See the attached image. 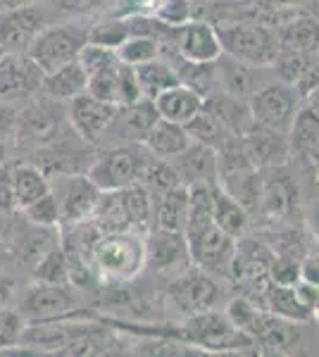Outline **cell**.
Segmentation results:
<instances>
[{"label": "cell", "instance_id": "4316f807", "mask_svg": "<svg viewBox=\"0 0 319 357\" xmlns=\"http://www.w3.org/2000/svg\"><path fill=\"white\" fill-rule=\"evenodd\" d=\"M212 222L231 238H241L248 231V210L222 186H212Z\"/></svg>", "mask_w": 319, "mask_h": 357}, {"label": "cell", "instance_id": "94428289", "mask_svg": "<svg viewBox=\"0 0 319 357\" xmlns=\"http://www.w3.org/2000/svg\"><path fill=\"white\" fill-rule=\"evenodd\" d=\"M305 5H307L305 13L312 15L315 20H319V0H305Z\"/></svg>", "mask_w": 319, "mask_h": 357}, {"label": "cell", "instance_id": "1f68e13d", "mask_svg": "<svg viewBox=\"0 0 319 357\" xmlns=\"http://www.w3.org/2000/svg\"><path fill=\"white\" fill-rule=\"evenodd\" d=\"M13 186H15V205L24 210L45 193H50V181L38 165H15L13 167Z\"/></svg>", "mask_w": 319, "mask_h": 357}, {"label": "cell", "instance_id": "7a4b0ae2", "mask_svg": "<svg viewBox=\"0 0 319 357\" xmlns=\"http://www.w3.org/2000/svg\"><path fill=\"white\" fill-rule=\"evenodd\" d=\"M153 158L155 155L148 151L146 143H119L98 155L86 169V176L101 191H119V188L141 181Z\"/></svg>", "mask_w": 319, "mask_h": 357}, {"label": "cell", "instance_id": "e7e4bbea", "mask_svg": "<svg viewBox=\"0 0 319 357\" xmlns=\"http://www.w3.org/2000/svg\"><path fill=\"white\" fill-rule=\"evenodd\" d=\"M3 55H5V53H3V50H0V57H3Z\"/></svg>", "mask_w": 319, "mask_h": 357}, {"label": "cell", "instance_id": "f5cc1de1", "mask_svg": "<svg viewBox=\"0 0 319 357\" xmlns=\"http://www.w3.org/2000/svg\"><path fill=\"white\" fill-rule=\"evenodd\" d=\"M17 112L13 105H8V100H0V136L10 134L17 126Z\"/></svg>", "mask_w": 319, "mask_h": 357}, {"label": "cell", "instance_id": "9a60e30c", "mask_svg": "<svg viewBox=\"0 0 319 357\" xmlns=\"http://www.w3.org/2000/svg\"><path fill=\"white\" fill-rule=\"evenodd\" d=\"M45 74L27 53H5L0 57V100H17L40 91Z\"/></svg>", "mask_w": 319, "mask_h": 357}, {"label": "cell", "instance_id": "2e32d148", "mask_svg": "<svg viewBox=\"0 0 319 357\" xmlns=\"http://www.w3.org/2000/svg\"><path fill=\"white\" fill-rule=\"evenodd\" d=\"M174 167L177 176L184 186H214L219 183L217 174V151L200 141H191L188 148L177 153L174 158H167Z\"/></svg>", "mask_w": 319, "mask_h": 357}, {"label": "cell", "instance_id": "74e56055", "mask_svg": "<svg viewBox=\"0 0 319 357\" xmlns=\"http://www.w3.org/2000/svg\"><path fill=\"white\" fill-rule=\"evenodd\" d=\"M160 50H162L160 38L131 36L117 48V57H119V62H124V65L138 67V65H143V62H150V60H155V57H160Z\"/></svg>", "mask_w": 319, "mask_h": 357}, {"label": "cell", "instance_id": "d590c367", "mask_svg": "<svg viewBox=\"0 0 319 357\" xmlns=\"http://www.w3.org/2000/svg\"><path fill=\"white\" fill-rule=\"evenodd\" d=\"M186 129H188V134L193 141L205 143V146L214 148V151H222L226 143L236 136V134H231V131L226 129V126L219 122L214 114L207 112L205 107H202V110L191 119V122L186 124Z\"/></svg>", "mask_w": 319, "mask_h": 357}, {"label": "cell", "instance_id": "9f6ffc18", "mask_svg": "<svg viewBox=\"0 0 319 357\" xmlns=\"http://www.w3.org/2000/svg\"><path fill=\"white\" fill-rule=\"evenodd\" d=\"M303 105L307 107V110H312L319 117V86L317 89H312L310 93H307L305 98H303Z\"/></svg>", "mask_w": 319, "mask_h": 357}, {"label": "cell", "instance_id": "52a82bcc", "mask_svg": "<svg viewBox=\"0 0 319 357\" xmlns=\"http://www.w3.org/2000/svg\"><path fill=\"white\" fill-rule=\"evenodd\" d=\"M53 193L60 205V222L74 227V224L94 220L103 191L86 174L67 172V174H57V191Z\"/></svg>", "mask_w": 319, "mask_h": 357}, {"label": "cell", "instance_id": "db71d44e", "mask_svg": "<svg viewBox=\"0 0 319 357\" xmlns=\"http://www.w3.org/2000/svg\"><path fill=\"white\" fill-rule=\"evenodd\" d=\"M243 3L255 10H279L288 5H305V0H243Z\"/></svg>", "mask_w": 319, "mask_h": 357}, {"label": "cell", "instance_id": "91938a15", "mask_svg": "<svg viewBox=\"0 0 319 357\" xmlns=\"http://www.w3.org/2000/svg\"><path fill=\"white\" fill-rule=\"evenodd\" d=\"M10 289H13V281L5 279V276H0V303H3L5 298L10 296Z\"/></svg>", "mask_w": 319, "mask_h": 357}, {"label": "cell", "instance_id": "4dcf8cb0", "mask_svg": "<svg viewBox=\"0 0 319 357\" xmlns=\"http://www.w3.org/2000/svg\"><path fill=\"white\" fill-rule=\"evenodd\" d=\"M295 205H298V191L291 178H265L262 200H260V210L265 212V217L269 215L272 220H283L295 210Z\"/></svg>", "mask_w": 319, "mask_h": 357}, {"label": "cell", "instance_id": "681fc988", "mask_svg": "<svg viewBox=\"0 0 319 357\" xmlns=\"http://www.w3.org/2000/svg\"><path fill=\"white\" fill-rule=\"evenodd\" d=\"M0 210H17L15 186H13V167L8 162L0 167Z\"/></svg>", "mask_w": 319, "mask_h": 357}, {"label": "cell", "instance_id": "680465c9", "mask_svg": "<svg viewBox=\"0 0 319 357\" xmlns=\"http://www.w3.org/2000/svg\"><path fill=\"white\" fill-rule=\"evenodd\" d=\"M310 229H312V234L319 238V200L310 207Z\"/></svg>", "mask_w": 319, "mask_h": 357}, {"label": "cell", "instance_id": "f6af8a7d", "mask_svg": "<svg viewBox=\"0 0 319 357\" xmlns=\"http://www.w3.org/2000/svg\"><path fill=\"white\" fill-rule=\"evenodd\" d=\"M153 15L167 26H184L193 20V0H162Z\"/></svg>", "mask_w": 319, "mask_h": 357}, {"label": "cell", "instance_id": "277c9868", "mask_svg": "<svg viewBox=\"0 0 319 357\" xmlns=\"http://www.w3.org/2000/svg\"><path fill=\"white\" fill-rule=\"evenodd\" d=\"M89 43V29L79 24H60L45 26L29 45L27 55L38 65L43 74L55 72L65 67L67 62H74L81 53V48Z\"/></svg>", "mask_w": 319, "mask_h": 357}, {"label": "cell", "instance_id": "11a10c76", "mask_svg": "<svg viewBox=\"0 0 319 357\" xmlns=\"http://www.w3.org/2000/svg\"><path fill=\"white\" fill-rule=\"evenodd\" d=\"M303 281L319 286V255L303 257Z\"/></svg>", "mask_w": 319, "mask_h": 357}, {"label": "cell", "instance_id": "6125c7cd", "mask_svg": "<svg viewBox=\"0 0 319 357\" xmlns=\"http://www.w3.org/2000/svg\"><path fill=\"white\" fill-rule=\"evenodd\" d=\"M5 158H8V151H5V143L0 141V167L5 165Z\"/></svg>", "mask_w": 319, "mask_h": 357}, {"label": "cell", "instance_id": "816d5d0a", "mask_svg": "<svg viewBox=\"0 0 319 357\" xmlns=\"http://www.w3.org/2000/svg\"><path fill=\"white\" fill-rule=\"evenodd\" d=\"M162 3V0H117L119 5V15H146V13H155V8Z\"/></svg>", "mask_w": 319, "mask_h": 357}, {"label": "cell", "instance_id": "ac0fdd59", "mask_svg": "<svg viewBox=\"0 0 319 357\" xmlns=\"http://www.w3.org/2000/svg\"><path fill=\"white\" fill-rule=\"evenodd\" d=\"M143 243H146V264L155 272H170L191 262L188 241L184 231L155 227L143 236Z\"/></svg>", "mask_w": 319, "mask_h": 357}, {"label": "cell", "instance_id": "484cf974", "mask_svg": "<svg viewBox=\"0 0 319 357\" xmlns=\"http://www.w3.org/2000/svg\"><path fill=\"white\" fill-rule=\"evenodd\" d=\"M89 86V74L84 72V67L79 65V60L67 62L65 67L48 72L43 77L40 91L50 98V100H72L81 93H86Z\"/></svg>", "mask_w": 319, "mask_h": 357}, {"label": "cell", "instance_id": "b9f144b4", "mask_svg": "<svg viewBox=\"0 0 319 357\" xmlns=\"http://www.w3.org/2000/svg\"><path fill=\"white\" fill-rule=\"evenodd\" d=\"M24 217L31 224L36 227H43V229H53L60 224V205H57V198L55 193H45L43 198H38L36 203H31L29 207H24Z\"/></svg>", "mask_w": 319, "mask_h": 357}, {"label": "cell", "instance_id": "c3c4849f", "mask_svg": "<svg viewBox=\"0 0 319 357\" xmlns=\"http://www.w3.org/2000/svg\"><path fill=\"white\" fill-rule=\"evenodd\" d=\"M293 86L298 89V93L303 98L310 93L312 89H317V86H319V50H317V53H307L303 72H300L298 82H295Z\"/></svg>", "mask_w": 319, "mask_h": 357}, {"label": "cell", "instance_id": "8d00e7d4", "mask_svg": "<svg viewBox=\"0 0 319 357\" xmlns=\"http://www.w3.org/2000/svg\"><path fill=\"white\" fill-rule=\"evenodd\" d=\"M141 183L146 186V191L150 193V198H153V203H155L160 195H165L167 191H172V188L181 186V178L177 176V172H174V167L170 165V160L153 158L148 162L146 172H143Z\"/></svg>", "mask_w": 319, "mask_h": 357}, {"label": "cell", "instance_id": "d6a6232c", "mask_svg": "<svg viewBox=\"0 0 319 357\" xmlns=\"http://www.w3.org/2000/svg\"><path fill=\"white\" fill-rule=\"evenodd\" d=\"M188 217V188L177 186L155 200V227L184 231Z\"/></svg>", "mask_w": 319, "mask_h": 357}, {"label": "cell", "instance_id": "8fae6325", "mask_svg": "<svg viewBox=\"0 0 319 357\" xmlns=\"http://www.w3.org/2000/svg\"><path fill=\"white\" fill-rule=\"evenodd\" d=\"M79 305L77 293L72 284H40L29 289L22 301L20 314L31 321H53L69 312H74Z\"/></svg>", "mask_w": 319, "mask_h": 357}, {"label": "cell", "instance_id": "836d02e7", "mask_svg": "<svg viewBox=\"0 0 319 357\" xmlns=\"http://www.w3.org/2000/svg\"><path fill=\"white\" fill-rule=\"evenodd\" d=\"M133 72H136L143 98H148V100H155L162 91L179 84L177 72H174L165 57H155V60H150V62H143V65L133 67Z\"/></svg>", "mask_w": 319, "mask_h": 357}, {"label": "cell", "instance_id": "4fadbf2b", "mask_svg": "<svg viewBox=\"0 0 319 357\" xmlns=\"http://www.w3.org/2000/svg\"><path fill=\"white\" fill-rule=\"evenodd\" d=\"M45 29V13L36 5L3 10L0 13V50L27 53L34 38Z\"/></svg>", "mask_w": 319, "mask_h": 357}, {"label": "cell", "instance_id": "e0dca14e", "mask_svg": "<svg viewBox=\"0 0 319 357\" xmlns=\"http://www.w3.org/2000/svg\"><path fill=\"white\" fill-rule=\"evenodd\" d=\"M243 151L255 169H276V167L286 165L291 158V148H288V136L283 131L267 129V126L255 124L246 136H243Z\"/></svg>", "mask_w": 319, "mask_h": 357}, {"label": "cell", "instance_id": "ee69618b", "mask_svg": "<svg viewBox=\"0 0 319 357\" xmlns=\"http://www.w3.org/2000/svg\"><path fill=\"white\" fill-rule=\"evenodd\" d=\"M119 65L117 62L114 67H107L98 74H91L89 77V86H86V93H91L98 100L105 102H114L117 105V82H119Z\"/></svg>", "mask_w": 319, "mask_h": 357}, {"label": "cell", "instance_id": "d6986e66", "mask_svg": "<svg viewBox=\"0 0 319 357\" xmlns=\"http://www.w3.org/2000/svg\"><path fill=\"white\" fill-rule=\"evenodd\" d=\"M158 117L160 114L155 110V102L141 98L131 105H117V114L105 134L114 131L121 143H146L148 131L153 129Z\"/></svg>", "mask_w": 319, "mask_h": 357}, {"label": "cell", "instance_id": "3957f363", "mask_svg": "<svg viewBox=\"0 0 319 357\" xmlns=\"http://www.w3.org/2000/svg\"><path fill=\"white\" fill-rule=\"evenodd\" d=\"M217 33L226 55L251 65L272 67V62L281 53L276 31L260 22H226V24H217Z\"/></svg>", "mask_w": 319, "mask_h": 357}, {"label": "cell", "instance_id": "d4e9b609", "mask_svg": "<svg viewBox=\"0 0 319 357\" xmlns=\"http://www.w3.org/2000/svg\"><path fill=\"white\" fill-rule=\"evenodd\" d=\"M283 50L295 53H317L319 50V20L307 15L305 10L274 29Z\"/></svg>", "mask_w": 319, "mask_h": 357}, {"label": "cell", "instance_id": "cb8c5ba5", "mask_svg": "<svg viewBox=\"0 0 319 357\" xmlns=\"http://www.w3.org/2000/svg\"><path fill=\"white\" fill-rule=\"evenodd\" d=\"M117 193H119L121 210H124L126 224H129L131 231L146 236L150 229H155V203L141 181L131 183V186H126V188H119Z\"/></svg>", "mask_w": 319, "mask_h": 357}, {"label": "cell", "instance_id": "f1b7e54d", "mask_svg": "<svg viewBox=\"0 0 319 357\" xmlns=\"http://www.w3.org/2000/svg\"><path fill=\"white\" fill-rule=\"evenodd\" d=\"M193 141L188 134V129L184 124L170 122L165 117H158V122L153 124V129L148 131L146 146L155 158H174L177 153H181L184 148H188V143Z\"/></svg>", "mask_w": 319, "mask_h": 357}, {"label": "cell", "instance_id": "83f0119b", "mask_svg": "<svg viewBox=\"0 0 319 357\" xmlns=\"http://www.w3.org/2000/svg\"><path fill=\"white\" fill-rule=\"evenodd\" d=\"M291 158L312 160L319 153V117L303 105L286 131Z\"/></svg>", "mask_w": 319, "mask_h": 357}, {"label": "cell", "instance_id": "be15d7a7", "mask_svg": "<svg viewBox=\"0 0 319 357\" xmlns=\"http://www.w3.org/2000/svg\"><path fill=\"white\" fill-rule=\"evenodd\" d=\"M310 165H312V167H315V174H317V178H319V153L315 155V158H312V160H310Z\"/></svg>", "mask_w": 319, "mask_h": 357}, {"label": "cell", "instance_id": "e575fe53", "mask_svg": "<svg viewBox=\"0 0 319 357\" xmlns=\"http://www.w3.org/2000/svg\"><path fill=\"white\" fill-rule=\"evenodd\" d=\"M212 224V186H188V217L184 236L193 238Z\"/></svg>", "mask_w": 319, "mask_h": 357}, {"label": "cell", "instance_id": "ba28073f", "mask_svg": "<svg viewBox=\"0 0 319 357\" xmlns=\"http://www.w3.org/2000/svg\"><path fill=\"white\" fill-rule=\"evenodd\" d=\"M170 298L181 312L200 314L217 307L222 291H219V284L212 274L202 272L200 267L193 264V269H184L181 274L172 279Z\"/></svg>", "mask_w": 319, "mask_h": 357}, {"label": "cell", "instance_id": "7bdbcfd3", "mask_svg": "<svg viewBox=\"0 0 319 357\" xmlns=\"http://www.w3.org/2000/svg\"><path fill=\"white\" fill-rule=\"evenodd\" d=\"M267 279L274 281V284L283 286H295L303 279V257H293V255H274L269 264V272Z\"/></svg>", "mask_w": 319, "mask_h": 357}, {"label": "cell", "instance_id": "603a6c76", "mask_svg": "<svg viewBox=\"0 0 319 357\" xmlns=\"http://www.w3.org/2000/svg\"><path fill=\"white\" fill-rule=\"evenodd\" d=\"M262 307L269 310L272 314L281 317V319L288 321H307L315 310L307 305L303 298L298 296L295 286H283V284H274V281L267 279L265 289H262Z\"/></svg>", "mask_w": 319, "mask_h": 357}, {"label": "cell", "instance_id": "9c48e42d", "mask_svg": "<svg viewBox=\"0 0 319 357\" xmlns=\"http://www.w3.org/2000/svg\"><path fill=\"white\" fill-rule=\"evenodd\" d=\"M165 41L191 62H217L224 53L217 26L205 20H191L184 26H172Z\"/></svg>", "mask_w": 319, "mask_h": 357}, {"label": "cell", "instance_id": "bcb514c9", "mask_svg": "<svg viewBox=\"0 0 319 357\" xmlns=\"http://www.w3.org/2000/svg\"><path fill=\"white\" fill-rule=\"evenodd\" d=\"M24 333V317L10 310H0V350L22 341Z\"/></svg>", "mask_w": 319, "mask_h": 357}, {"label": "cell", "instance_id": "8992f818", "mask_svg": "<svg viewBox=\"0 0 319 357\" xmlns=\"http://www.w3.org/2000/svg\"><path fill=\"white\" fill-rule=\"evenodd\" d=\"M179 333L186 341L207 350H236V348H248V345L255 343L248 333L239 331L231 324L226 312L222 314V312H214V310L191 314L186 324L179 326Z\"/></svg>", "mask_w": 319, "mask_h": 357}, {"label": "cell", "instance_id": "f907efd6", "mask_svg": "<svg viewBox=\"0 0 319 357\" xmlns=\"http://www.w3.org/2000/svg\"><path fill=\"white\" fill-rule=\"evenodd\" d=\"M105 5V0H55V8L65 15H89Z\"/></svg>", "mask_w": 319, "mask_h": 357}, {"label": "cell", "instance_id": "6da1fadb", "mask_svg": "<svg viewBox=\"0 0 319 357\" xmlns=\"http://www.w3.org/2000/svg\"><path fill=\"white\" fill-rule=\"evenodd\" d=\"M89 262L98 276L112 284H124L146 267V243L136 231L103 234L91 248Z\"/></svg>", "mask_w": 319, "mask_h": 357}, {"label": "cell", "instance_id": "f546056e", "mask_svg": "<svg viewBox=\"0 0 319 357\" xmlns=\"http://www.w3.org/2000/svg\"><path fill=\"white\" fill-rule=\"evenodd\" d=\"M17 136L24 141H53L60 131V117L48 105H31L17 114Z\"/></svg>", "mask_w": 319, "mask_h": 357}, {"label": "cell", "instance_id": "44dd1931", "mask_svg": "<svg viewBox=\"0 0 319 357\" xmlns=\"http://www.w3.org/2000/svg\"><path fill=\"white\" fill-rule=\"evenodd\" d=\"M202 107L210 114H214V117L236 136H246L255 126L248 98H239V96L226 93L222 89H214L210 96H205Z\"/></svg>", "mask_w": 319, "mask_h": 357}, {"label": "cell", "instance_id": "30bf717a", "mask_svg": "<svg viewBox=\"0 0 319 357\" xmlns=\"http://www.w3.org/2000/svg\"><path fill=\"white\" fill-rule=\"evenodd\" d=\"M188 241V255L191 262L195 267H200L207 274H219L229 276L231 274V262H234L236 252V238H231L229 234H224L219 227H207L205 231H200Z\"/></svg>", "mask_w": 319, "mask_h": 357}, {"label": "cell", "instance_id": "6f0895ef", "mask_svg": "<svg viewBox=\"0 0 319 357\" xmlns=\"http://www.w3.org/2000/svg\"><path fill=\"white\" fill-rule=\"evenodd\" d=\"M38 0H0V13L3 10H15V8H27V5H36Z\"/></svg>", "mask_w": 319, "mask_h": 357}, {"label": "cell", "instance_id": "60d3db41", "mask_svg": "<svg viewBox=\"0 0 319 357\" xmlns=\"http://www.w3.org/2000/svg\"><path fill=\"white\" fill-rule=\"evenodd\" d=\"M77 60H79V65L84 67V72L91 77V74H98V72H103V69H107V67H114L119 62V57H117V50L89 41L84 48H81Z\"/></svg>", "mask_w": 319, "mask_h": 357}, {"label": "cell", "instance_id": "7dc6e473", "mask_svg": "<svg viewBox=\"0 0 319 357\" xmlns=\"http://www.w3.org/2000/svg\"><path fill=\"white\" fill-rule=\"evenodd\" d=\"M143 93H141V86H138V79H136V72L133 67L119 65V82H117V105H131V102L141 100Z\"/></svg>", "mask_w": 319, "mask_h": 357}, {"label": "cell", "instance_id": "5b68a950", "mask_svg": "<svg viewBox=\"0 0 319 357\" xmlns=\"http://www.w3.org/2000/svg\"><path fill=\"white\" fill-rule=\"evenodd\" d=\"M248 102H251L255 124L286 134L288 126L293 124L295 114L303 107V96L298 93V89L293 84L274 79V82L262 86L258 93L248 98Z\"/></svg>", "mask_w": 319, "mask_h": 357}, {"label": "cell", "instance_id": "ffe728a7", "mask_svg": "<svg viewBox=\"0 0 319 357\" xmlns=\"http://www.w3.org/2000/svg\"><path fill=\"white\" fill-rule=\"evenodd\" d=\"M272 257L274 255H272V250L267 245L241 236V238H236V252L229 276H234L236 281H243V284L260 286L262 281H267Z\"/></svg>", "mask_w": 319, "mask_h": 357}, {"label": "cell", "instance_id": "ab89813d", "mask_svg": "<svg viewBox=\"0 0 319 357\" xmlns=\"http://www.w3.org/2000/svg\"><path fill=\"white\" fill-rule=\"evenodd\" d=\"M131 38V26L126 17H114V20L101 22V24H94L89 29V41L105 45V48L117 50L121 43Z\"/></svg>", "mask_w": 319, "mask_h": 357}, {"label": "cell", "instance_id": "7402d4cb", "mask_svg": "<svg viewBox=\"0 0 319 357\" xmlns=\"http://www.w3.org/2000/svg\"><path fill=\"white\" fill-rule=\"evenodd\" d=\"M202 100H205V98H202L198 91L188 89V86H184V84H174L167 91H162L153 102L160 117L186 126L191 119L202 110Z\"/></svg>", "mask_w": 319, "mask_h": 357}, {"label": "cell", "instance_id": "f35d334b", "mask_svg": "<svg viewBox=\"0 0 319 357\" xmlns=\"http://www.w3.org/2000/svg\"><path fill=\"white\" fill-rule=\"evenodd\" d=\"M36 279L40 284H69V269H67V257L62 245L57 243L40 255L36 264Z\"/></svg>", "mask_w": 319, "mask_h": 357}, {"label": "cell", "instance_id": "5bb4252c", "mask_svg": "<svg viewBox=\"0 0 319 357\" xmlns=\"http://www.w3.org/2000/svg\"><path fill=\"white\" fill-rule=\"evenodd\" d=\"M117 105L98 100L91 93H81L69 100V124L74 134L86 143H98L112 124Z\"/></svg>", "mask_w": 319, "mask_h": 357}, {"label": "cell", "instance_id": "7c38bea8", "mask_svg": "<svg viewBox=\"0 0 319 357\" xmlns=\"http://www.w3.org/2000/svg\"><path fill=\"white\" fill-rule=\"evenodd\" d=\"M214 72H217V89L239 98H251L262 86L276 79L272 67L251 65V62L236 60L226 53L219 55V60L214 62Z\"/></svg>", "mask_w": 319, "mask_h": 357}]
</instances>
